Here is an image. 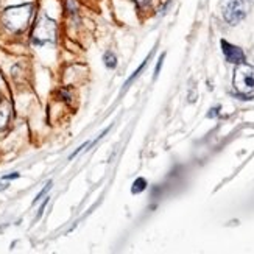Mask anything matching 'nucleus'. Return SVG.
Instances as JSON below:
<instances>
[{"mask_svg": "<svg viewBox=\"0 0 254 254\" xmlns=\"http://www.w3.org/2000/svg\"><path fill=\"white\" fill-rule=\"evenodd\" d=\"M218 111H220V108L217 106V108H214V109H211V113L207 114V117H215L217 114H218Z\"/></svg>", "mask_w": 254, "mask_h": 254, "instance_id": "nucleus-11", "label": "nucleus"}, {"mask_svg": "<svg viewBox=\"0 0 254 254\" xmlns=\"http://www.w3.org/2000/svg\"><path fill=\"white\" fill-rule=\"evenodd\" d=\"M164 58H165V53L161 55V58H159V61H158L156 69H154V78H156V76L159 75V70H161V65H162V63H164Z\"/></svg>", "mask_w": 254, "mask_h": 254, "instance_id": "nucleus-10", "label": "nucleus"}, {"mask_svg": "<svg viewBox=\"0 0 254 254\" xmlns=\"http://www.w3.org/2000/svg\"><path fill=\"white\" fill-rule=\"evenodd\" d=\"M223 17L231 25H237L245 17V3L244 0H223Z\"/></svg>", "mask_w": 254, "mask_h": 254, "instance_id": "nucleus-4", "label": "nucleus"}, {"mask_svg": "<svg viewBox=\"0 0 254 254\" xmlns=\"http://www.w3.org/2000/svg\"><path fill=\"white\" fill-rule=\"evenodd\" d=\"M16 178H19V173H11V175L3 176V180H16Z\"/></svg>", "mask_w": 254, "mask_h": 254, "instance_id": "nucleus-12", "label": "nucleus"}, {"mask_svg": "<svg viewBox=\"0 0 254 254\" xmlns=\"http://www.w3.org/2000/svg\"><path fill=\"white\" fill-rule=\"evenodd\" d=\"M234 86L242 94H250L254 91V67L242 63L236 69Z\"/></svg>", "mask_w": 254, "mask_h": 254, "instance_id": "nucleus-3", "label": "nucleus"}, {"mask_svg": "<svg viewBox=\"0 0 254 254\" xmlns=\"http://www.w3.org/2000/svg\"><path fill=\"white\" fill-rule=\"evenodd\" d=\"M9 114H11V105L6 100H2L0 102V129H3L8 125Z\"/></svg>", "mask_w": 254, "mask_h": 254, "instance_id": "nucleus-6", "label": "nucleus"}, {"mask_svg": "<svg viewBox=\"0 0 254 254\" xmlns=\"http://www.w3.org/2000/svg\"><path fill=\"white\" fill-rule=\"evenodd\" d=\"M50 187H52V183H49V184H47L46 187H44V189H42V190H41V192L38 193V196L35 198V201H33V203H35V204H36V203H38V201L41 200V198H42L44 195H46V193H47V192L50 190Z\"/></svg>", "mask_w": 254, "mask_h": 254, "instance_id": "nucleus-9", "label": "nucleus"}, {"mask_svg": "<svg viewBox=\"0 0 254 254\" xmlns=\"http://www.w3.org/2000/svg\"><path fill=\"white\" fill-rule=\"evenodd\" d=\"M103 60H105V64L108 65L109 69H114L116 65H117V58H116V55L113 52H106Z\"/></svg>", "mask_w": 254, "mask_h": 254, "instance_id": "nucleus-8", "label": "nucleus"}, {"mask_svg": "<svg viewBox=\"0 0 254 254\" xmlns=\"http://www.w3.org/2000/svg\"><path fill=\"white\" fill-rule=\"evenodd\" d=\"M145 189H147V181L143 180V178H137L134 181V184H132V187H131V192L132 193H140Z\"/></svg>", "mask_w": 254, "mask_h": 254, "instance_id": "nucleus-7", "label": "nucleus"}, {"mask_svg": "<svg viewBox=\"0 0 254 254\" xmlns=\"http://www.w3.org/2000/svg\"><path fill=\"white\" fill-rule=\"evenodd\" d=\"M145 2H147V0H136V3H137V5H143Z\"/></svg>", "mask_w": 254, "mask_h": 254, "instance_id": "nucleus-13", "label": "nucleus"}, {"mask_svg": "<svg viewBox=\"0 0 254 254\" xmlns=\"http://www.w3.org/2000/svg\"><path fill=\"white\" fill-rule=\"evenodd\" d=\"M31 39L35 44H38V46L55 42V39H57V22L47 17L46 14H42L38 19L35 28H33Z\"/></svg>", "mask_w": 254, "mask_h": 254, "instance_id": "nucleus-2", "label": "nucleus"}, {"mask_svg": "<svg viewBox=\"0 0 254 254\" xmlns=\"http://www.w3.org/2000/svg\"><path fill=\"white\" fill-rule=\"evenodd\" d=\"M222 50H223V55L228 63H233V64H242L245 63V53L242 52V49L233 46V44H229L228 41H222Z\"/></svg>", "mask_w": 254, "mask_h": 254, "instance_id": "nucleus-5", "label": "nucleus"}, {"mask_svg": "<svg viewBox=\"0 0 254 254\" xmlns=\"http://www.w3.org/2000/svg\"><path fill=\"white\" fill-rule=\"evenodd\" d=\"M33 16V3H24L17 6H9L3 11V25L13 33H20L28 27V22Z\"/></svg>", "mask_w": 254, "mask_h": 254, "instance_id": "nucleus-1", "label": "nucleus"}]
</instances>
